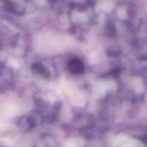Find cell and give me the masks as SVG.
I'll list each match as a JSON object with an SVG mask.
<instances>
[{"mask_svg":"<svg viewBox=\"0 0 147 147\" xmlns=\"http://www.w3.org/2000/svg\"><path fill=\"white\" fill-rule=\"evenodd\" d=\"M67 69L70 74L75 75H82L84 71L83 62L77 57L72 58L68 61Z\"/></svg>","mask_w":147,"mask_h":147,"instance_id":"1","label":"cell"}]
</instances>
